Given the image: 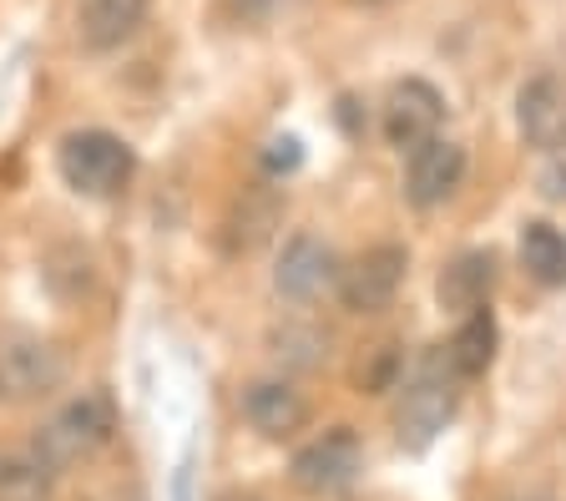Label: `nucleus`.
Returning a JSON list of instances; mask_svg holds the SVG:
<instances>
[{
  "label": "nucleus",
  "instance_id": "obj_14",
  "mask_svg": "<svg viewBox=\"0 0 566 501\" xmlns=\"http://www.w3.org/2000/svg\"><path fill=\"white\" fill-rule=\"evenodd\" d=\"M446 355H450V365L465 375V385L481 380V375L491 370V359H495V320H491V304H485V310H475V314H460L455 334L446 340Z\"/></svg>",
  "mask_w": 566,
  "mask_h": 501
},
{
  "label": "nucleus",
  "instance_id": "obj_15",
  "mask_svg": "<svg viewBox=\"0 0 566 501\" xmlns=\"http://www.w3.org/2000/svg\"><path fill=\"white\" fill-rule=\"evenodd\" d=\"M56 487V466L35 446L0 451V501H46Z\"/></svg>",
  "mask_w": 566,
  "mask_h": 501
},
{
  "label": "nucleus",
  "instance_id": "obj_16",
  "mask_svg": "<svg viewBox=\"0 0 566 501\" xmlns=\"http://www.w3.org/2000/svg\"><path fill=\"white\" fill-rule=\"evenodd\" d=\"M521 269L542 289H566V239L552 223L521 228Z\"/></svg>",
  "mask_w": 566,
  "mask_h": 501
},
{
  "label": "nucleus",
  "instance_id": "obj_2",
  "mask_svg": "<svg viewBox=\"0 0 566 501\" xmlns=\"http://www.w3.org/2000/svg\"><path fill=\"white\" fill-rule=\"evenodd\" d=\"M66 380V349L41 330L6 324L0 330V400L25 406V400H46Z\"/></svg>",
  "mask_w": 566,
  "mask_h": 501
},
{
  "label": "nucleus",
  "instance_id": "obj_8",
  "mask_svg": "<svg viewBox=\"0 0 566 501\" xmlns=\"http://www.w3.org/2000/svg\"><path fill=\"white\" fill-rule=\"evenodd\" d=\"M516 127L536 153H566V76L542 72L531 76L516 96Z\"/></svg>",
  "mask_w": 566,
  "mask_h": 501
},
{
  "label": "nucleus",
  "instance_id": "obj_11",
  "mask_svg": "<svg viewBox=\"0 0 566 501\" xmlns=\"http://www.w3.org/2000/svg\"><path fill=\"white\" fill-rule=\"evenodd\" d=\"M243 420L269 441H289L308 426V400L283 380H253L243 390Z\"/></svg>",
  "mask_w": 566,
  "mask_h": 501
},
{
  "label": "nucleus",
  "instance_id": "obj_12",
  "mask_svg": "<svg viewBox=\"0 0 566 501\" xmlns=\"http://www.w3.org/2000/svg\"><path fill=\"white\" fill-rule=\"evenodd\" d=\"M495 279H501V269H495L491 249H471V253H460V259H450V269L440 274V284H436L440 310H450V314L485 310L491 294H495Z\"/></svg>",
  "mask_w": 566,
  "mask_h": 501
},
{
  "label": "nucleus",
  "instance_id": "obj_10",
  "mask_svg": "<svg viewBox=\"0 0 566 501\" xmlns=\"http://www.w3.org/2000/svg\"><path fill=\"white\" fill-rule=\"evenodd\" d=\"M273 284H279L283 299L308 304V299H318L329 284H339V263H334V253L324 249L318 239L298 233V239L283 243V259H279V274H273Z\"/></svg>",
  "mask_w": 566,
  "mask_h": 501
},
{
  "label": "nucleus",
  "instance_id": "obj_5",
  "mask_svg": "<svg viewBox=\"0 0 566 501\" xmlns=\"http://www.w3.org/2000/svg\"><path fill=\"white\" fill-rule=\"evenodd\" d=\"M359 471H365V446H359V436H354L349 426L324 430L318 441H308L304 451L294 456V487L314 501L349 497Z\"/></svg>",
  "mask_w": 566,
  "mask_h": 501
},
{
  "label": "nucleus",
  "instance_id": "obj_4",
  "mask_svg": "<svg viewBox=\"0 0 566 501\" xmlns=\"http://www.w3.org/2000/svg\"><path fill=\"white\" fill-rule=\"evenodd\" d=\"M112 430H117V410H112V395L102 390H86L76 395L71 406H61L56 416L41 426V436H35V451L46 456L56 471H66V466L86 461V456H96L106 441H112Z\"/></svg>",
  "mask_w": 566,
  "mask_h": 501
},
{
  "label": "nucleus",
  "instance_id": "obj_17",
  "mask_svg": "<svg viewBox=\"0 0 566 501\" xmlns=\"http://www.w3.org/2000/svg\"><path fill=\"white\" fill-rule=\"evenodd\" d=\"M495 501H552V497H542V491H511V497H495Z\"/></svg>",
  "mask_w": 566,
  "mask_h": 501
},
{
  "label": "nucleus",
  "instance_id": "obj_19",
  "mask_svg": "<svg viewBox=\"0 0 566 501\" xmlns=\"http://www.w3.org/2000/svg\"><path fill=\"white\" fill-rule=\"evenodd\" d=\"M359 6H385V0H359Z\"/></svg>",
  "mask_w": 566,
  "mask_h": 501
},
{
  "label": "nucleus",
  "instance_id": "obj_9",
  "mask_svg": "<svg viewBox=\"0 0 566 501\" xmlns=\"http://www.w3.org/2000/svg\"><path fill=\"white\" fill-rule=\"evenodd\" d=\"M460 178H465V147L446 143V137H430L405 163V198L415 208H440L460 188Z\"/></svg>",
  "mask_w": 566,
  "mask_h": 501
},
{
  "label": "nucleus",
  "instance_id": "obj_18",
  "mask_svg": "<svg viewBox=\"0 0 566 501\" xmlns=\"http://www.w3.org/2000/svg\"><path fill=\"white\" fill-rule=\"evenodd\" d=\"M218 501H259V497H248V491H228V497H218Z\"/></svg>",
  "mask_w": 566,
  "mask_h": 501
},
{
  "label": "nucleus",
  "instance_id": "obj_6",
  "mask_svg": "<svg viewBox=\"0 0 566 501\" xmlns=\"http://www.w3.org/2000/svg\"><path fill=\"white\" fill-rule=\"evenodd\" d=\"M405 274H410V253L400 243H375L365 249L349 269H339V299L354 314H379L395 304Z\"/></svg>",
  "mask_w": 566,
  "mask_h": 501
},
{
  "label": "nucleus",
  "instance_id": "obj_7",
  "mask_svg": "<svg viewBox=\"0 0 566 501\" xmlns=\"http://www.w3.org/2000/svg\"><path fill=\"white\" fill-rule=\"evenodd\" d=\"M440 122H446V96H440L430 82L405 76V82L389 86V96H385V137H389V147L415 153L420 143L440 137Z\"/></svg>",
  "mask_w": 566,
  "mask_h": 501
},
{
  "label": "nucleus",
  "instance_id": "obj_13",
  "mask_svg": "<svg viewBox=\"0 0 566 501\" xmlns=\"http://www.w3.org/2000/svg\"><path fill=\"white\" fill-rule=\"evenodd\" d=\"M153 0H76V36L86 51H117L137 36Z\"/></svg>",
  "mask_w": 566,
  "mask_h": 501
},
{
  "label": "nucleus",
  "instance_id": "obj_1",
  "mask_svg": "<svg viewBox=\"0 0 566 501\" xmlns=\"http://www.w3.org/2000/svg\"><path fill=\"white\" fill-rule=\"evenodd\" d=\"M460 385H465V375L450 365L446 345L424 349V355L415 359L410 380L400 385V406H395V436H400L405 451H424V446L455 420Z\"/></svg>",
  "mask_w": 566,
  "mask_h": 501
},
{
  "label": "nucleus",
  "instance_id": "obj_3",
  "mask_svg": "<svg viewBox=\"0 0 566 501\" xmlns=\"http://www.w3.org/2000/svg\"><path fill=\"white\" fill-rule=\"evenodd\" d=\"M56 167H61V178H66V188H76L82 198H117L132 182V173H137V153L122 143L117 132L86 127V132L61 137Z\"/></svg>",
  "mask_w": 566,
  "mask_h": 501
}]
</instances>
